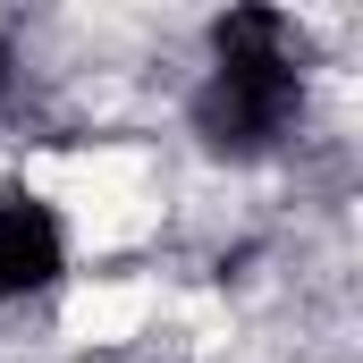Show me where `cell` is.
Returning a JSON list of instances; mask_svg holds the SVG:
<instances>
[{
	"instance_id": "cell-1",
	"label": "cell",
	"mask_w": 363,
	"mask_h": 363,
	"mask_svg": "<svg viewBox=\"0 0 363 363\" xmlns=\"http://www.w3.org/2000/svg\"><path fill=\"white\" fill-rule=\"evenodd\" d=\"M152 313H161V287H152V279L77 287V296H68V313H60V338H68V347H127V338H144V330H152Z\"/></svg>"
}]
</instances>
